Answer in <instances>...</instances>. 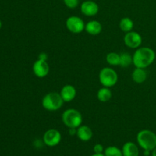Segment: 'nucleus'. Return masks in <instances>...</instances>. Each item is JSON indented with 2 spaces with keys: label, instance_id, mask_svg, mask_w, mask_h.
<instances>
[{
  "label": "nucleus",
  "instance_id": "nucleus-8",
  "mask_svg": "<svg viewBox=\"0 0 156 156\" xmlns=\"http://www.w3.org/2000/svg\"><path fill=\"white\" fill-rule=\"evenodd\" d=\"M123 41L126 47L131 49H137L141 46L143 38L141 35L136 31L127 32L123 37Z\"/></svg>",
  "mask_w": 156,
  "mask_h": 156
},
{
  "label": "nucleus",
  "instance_id": "nucleus-22",
  "mask_svg": "<svg viewBox=\"0 0 156 156\" xmlns=\"http://www.w3.org/2000/svg\"><path fill=\"white\" fill-rule=\"evenodd\" d=\"M94 152L96 154H101V153H103V152L105 151L104 149L103 146L101 144H96L94 145Z\"/></svg>",
  "mask_w": 156,
  "mask_h": 156
},
{
  "label": "nucleus",
  "instance_id": "nucleus-5",
  "mask_svg": "<svg viewBox=\"0 0 156 156\" xmlns=\"http://www.w3.org/2000/svg\"><path fill=\"white\" fill-rule=\"evenodd\" d=\"M99 81L103 87L111 88L117 84L118 81V75L112 68L105 67L99 73Z\"/></svg>",
  "mask_w": 156,
  "mask_h": 156
},
{
  "label": "nucleus",
  "instance_id": "nucleus-7",
  "mask_svg": "<svg viewBox=\"0 0 156 156\" xmlns=\"http://www.w3.org/2000/svg\"><path fill=\"white\" fill-rule=\"evenodd\" d=\"M62 136L60 132L56 129H50L46 131L44 134L43 140H44V144L47 146H56L60 143Z\"/></svg>",
  "mask_w": 156,
  "mask_h": 156
},
{
  "label": "nucleus",
  "instance_id": "nucleus-27",
  "mask_svg": "<svg viewBox=\"0 0 156 156\" xmlns=\"http://www.w3.org/2000/svg\"><path fill=\"white\" fill-rule=\"evenodd\" d=\"M91 156H105V154H103V153H101V154L94 153V155H92Z\"/></svg>",
  "mask_w": 156,
  "mask_h": 156
},
{
  "label": "nucleus",
  "instance_id": "nucleus-6",
  "mask_svg": "<svg viewBox=\"0 0 156 156\" xmlns=\"http://www.w3.org/2000/svg\"><path fill=\"white\" fill-rule=\"evenodd\" d=\"M66 26L70 32L79 34L85 30V24L83 20L78 16H70L66 21Z\"/></svg>",
  "mask_w": 156,
  "mask_h": 156
},
{
  "label": "nucleus",
  "instance_id": "nucleus-26",
  "mask_svg": "<svg viewBox=\"0 0 156 156\" xmlns=\"http://www.w3.org/2000/svg\"><path fill=\"white\" fill-rule=\"evenodd\" d=\"M152 156H156V148L152 151Z\"/></svg>",
  "mask_w": 156,
  "mask_h": 156
},
{
  "label": "nucleus",
  "instance_id": "nucleus-3",
  "mask_svg": "<svg viewBox=\"0 0 156 156\" xmlns=\"http://www.w3.org/2000/svg\"><path fill=\"white\" fill-rule=\"evenodd\" d=\"M64 101L60 94L57 92H50L42 99V106L47 111H56L62 108Z\"/></svg>",
  "mask_w": 156,
  "mask_h": 156
},
{
  "label": "nucleus",
  "instance_id": "nucleus-21",
  "mask_svg": "<svg viewBox=\"0 0 156 156\" xmlns=\"http://www.w3.org/2000/svg\"><path fill=\"white\" fill-rule=\"evenodd\" d=\"M64 4L69 9H75L79 5V0H63Z\"/></svg>",
  "mask_w": 156,
  "mask_h": 156
},
{
  "label": "nucleus",
  "instance_id": "nucleus-15",
  "mask_svg": "<svg viewBox=\"0 0 156 156\" xmlns=\"http://www.w3.org/2000/svg\"><path fill=\"white\" fill-rule=\"evenodd\" d=\"M132 79L136 83H143L147 79V73L145 71V69L136 68L132 73Z\"/></svg>",
  "mask_w": 156,
  "mask_h": 156
},
{
  "label": "nucleus",
  "instance_id": "nucleus-20",
  "mask_svg": "<svg viewBox=\"0 0 156 156\" xmlns=\"http://www.w3.org/2000/svg\"><path fill=\"white\" fill-rule=\"evenodd\" d=\"M105 156H123L121 149L116 146H108L104 151Z\"/></svg>",
  "mask_w": 156,
  "mask_h": 156
},
{
  "label": "nucleus",
  "instance_id": "nucleus-13",
  "mask_svg": "<svg viewBox=\"0 0 156 156\" xmlns=\"http://www.w3.org/2000/svg\"><path fill=\"white\" fill-rule=\"evenodd\" d=\"M85 30L89 34L95 36V35L99 34L102 30V25L98 21L92 20L90 21L85 24Z\"/></svg>",
  "mask_w": 156,
  "mask_h": 156
},
{
  "label": "nucleus",
  "instance_id": "nucleus-11",
  "mask_svg": "<svg viewBox=\"0 0 156 156\" xmlns=\"http://www.w3.org/2000/svg\"><path fill=\"white\" fill-rule=\"evenodd\" d=\"M60 95L64 102H70L76 98V89L71 85H66L60 91Z\"/></svg>",
  "mask_w": 156,
  "mask_h": 156
},
{
  "label": "nucleus",
  "instance_id": "nucleus-14",
  "mask_svg": "<svg viewBox=\"0 0 156 156\" xmlns=\"http://www.w3.org/2000/svg\"><path fill=\"white\" fill-rule=\"evenodd\" d=\"M123 156H139L140 151L136 145L132 142H127L122 148Z\"/></svg>",
  "mask_w": 156,
  "mask_h": 156
},
{
  "label": "nucleus",
  "instance_id": "nucleus-19",
  "mask_svg": "<svg viewBox=\"0 0 156 156\" xmlns=\"http://www.w3.org/2000/svg\"><path fill=\"white\" fill-rule=\"evenodd\" d=\"M106 61L111 66H120V54L111 52L106 56Z\"/></svg>",
  "mask_w": 156,
  "mask_h": 156
},
{
  "label": "nucleus",
  "instance_id": "nucleus-18",
  "mask_svg": "<svg viewBox=\"0 0 156 156\" xmlns=\"http://www.w3.org/2000/svg\"><path fill=\"white\" fill-rule=\"evenodd\" d=\"M133 63V56L126 52L120 54V66L123 68L129 66Z\"/></svg>",
  "mask_w": 156,
  "mask_h": 156
},
{
  "label": "nucleus",
  "instance_id": "nucleus-1",
  "mask_svg": "<svg viewBox=\"0 0 156 156\" xmlns=\"http://www.w3.org/2000/svg\"><path fill=\"white\" fill-rule=\"evenodd\" d=\"M155 53L149 47H139L133 56V63L136 68L146 69L155 59Z\"/></svg>",
  "mask_w": 156,
  "mask_h": 156
},
{
  "label": "nucleus",
  "instance_id": "nucleus-4",
  "mask_svg": "<svg viewBox=\"0 0 156 156\" xmlns=\"http://www.w3.org/2000/svg\"><path fill=\"white\" fill-rule=\"evenodd\" d=\"M62 120L68 128H76L82 125V116L79 111L73 108L67 109L62 113Z\"/></svg>",
  "mask_w": 156,
  "mask_h": 156
},
{
  "label": "nucleus",
  "instance_id": "nucleus-28",
  "mask_svg": "<svg viewBox=\"0 0 156 156\" xmlns=\"http://www.w3.org/2000/svg\"><path fill=\"white\" fill-rule=\"evenodd\" d=\"M2 26V21H1V20H0V29H1Z\"/></svg>",
  "mask_w": 156,
  "mask_h": 156
},
{
  "label": "nucleus",
  "instance_id": "nucleus-24",
  "mask_svg": "<svg viewBox=\"0 0 156 156\" xmlns=\"http://www.w3.org/2000/svg\"><path fill=\"white\" fill-rule=\"evenodd\" d=\"M69 135H76V133H77V129L76 128H69Z\"/></svg>",
  "mask_w": 156,
  "mask_h": 156
},
{
  "label": "nucleus",
  "instance_id": "nucleus-17",
  "mask_svg": "<svg viewBox=\"0 0 156 156\" xmlns=\"http://www.w3.org/2000/svg\"><path fill=\"white\" fill-rule=\"evenodd\" d=\"M119 26H120V28L121 29V30L127 33V32L131 31L133 30L134 27V23L131 18L125 17L120 20Z\"/></svg>",
  "mask_w": 156,
  "mask_h": 156
},
{
  "label": "nucleus",
  "instance_id": "nucleus-25",
  "mask_svg": "<svg viewBox=\"0 0 156 156\" xmlns=\"http://www.w3.org/2000/svg\"><path fill=\"white\" fill-rule=\"evenodd\" d=\"M150 152L151 151H149V150H144V155L149 156V155H150Z\"/></svg>",
  "mask_w": 156,
  "mask_h": 156
},
{
  "label": "nucleus",
  "instance_id": "nucleus-23",
  "mask_svg": "<svg viewBox=\"0 0 156 156\" xmlns=\"http://www.w3.org/2000/svg\"><path fill=\"white\" fill-rule=\"evenodd\" d=\"M47 58H48V56L45 53H41L38 56V59H43V60H47Z\"/></svg>",
  "mask_w": 156,
  "mask_h": 156
},
{
  "label": "nucleus",
  "instance_id": "nucleus-10",
  "mask_svg": "<svg viewBox=\"0 0 156 156\" xmlns=\"http://www.w3.org/2000/svg\"><path fill=\"white\" fill-rule=\"evenodd\" d=\"M81 12L84 15L86 16L91 17L97 15L98 12L99 11V7L96 2L94 1H91V0H88L81 5Z\"/></svg>",
  "mask_w": 156,
  "mask_h": 156
},
{
  "label": "nucleus",
  "instance_id": "nucleus-2",
  "mask_svg": "<svg viewBox=\"0 0 156 156\" xmlns=\"http://www.w3.org/2000/svg\"><path fill=\"white\" fill-rule=\"evenodd\" d=\"M139 146L144 150L152 151L156 148V134L149 129H143L137 133Z\"/></svg>",
  "mask_w": 156,
  "mask_h": 156
},
{
  "label": "nucleus",
  "instance_id": "nucleus-16",
  "mask_svg": "<svg viewBox=\"0 0 156 156\" xmlns=\"http://www.w3.org/2000/svg\"><path fill=\"white\" fill-rule=\"evenodd\" d=\"M112 97V92L110 90V88L103 87L100 88L97 93V98L101 102H107L111 100Z\"/></svg>",
  "mask_w": 156,
  "mask_h": 156
},
{
  "label": "nucleus",
  "instance_id": "nucleus-12",
  "mask_svg": "<svg viewBox=\"0 0 156 156\" xmlns=\"http://www.w3.org/2000/svg\"><path fill=\"white\" fill-rule=\"evenodd\" d=\"M76 136L82 141L88 142L92 138L93 133L89 126H86V125H81L77 128Z\"/></svg>",
  "mask_w": 156,
  "mask_h": 156
},
{
  "label": "nucleus",
  "instance_id": "nucleus-9",
  "mask_svg": "<svg viewBox=\"0 0 156 156\" xmlns=\"http://www.w3.org/2000/svg\"><path fill=\"white\" fill-rule=\"evenodd\" d=\"M50 72V66L47 60L38 59L33 65V73L37 77L44 78Z\"/></svg>",
  "mask_w": 156,
  "mask_h": 156
}]
</instances>
